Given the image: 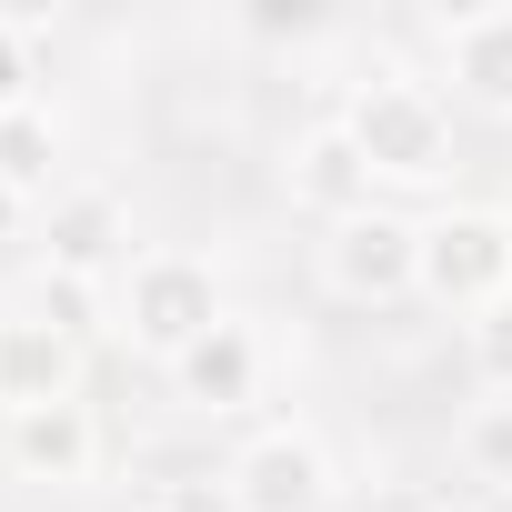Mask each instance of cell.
<instances>
[{"instance_id": "3957f363", "label": "cell", "mask_w": 512, "mask_h": 512, "mask_svg": "<svg viewBox=\"0 0 512 512\" xmlns=\"http://www.w3.org/2000/svg\"><path fill=\"white\" fill-rule=\"evenodd\" d=\"M422 292L442 312H472V322L492 302H512V211H482V201L432 211L422 221Z\"/></svg>"}, {"instance_id": "7a4b0ae2", "label": "cell", "mask_w": 512, "mask_h": 512, "mask_svg": "<svg viewBox=\"0 0 512 512\" xmlns=\"http://www.w3.org/2000/svg\"><path fill=\"white\" fill-rule=\"evenodd\" d=\"M342 131H352V151L372 161V181H432V171H452V111H442V91L412 81V71L362 81L352 111H342Z\"/></svg>"}, {"instance_id": "4fadbf2b", "label": "cell", "mask_w": 512, "mask_h": 512, "mask_svg": "<svg viewBox=\"0 0 512 512\" xmlns=\"http://www.w3.org/2000/svg\"><path fill=\"white\" fill-rule=\"evenodd\" d=\"M462 462H472L482 482H512V392H492V402L462 422Z\"/></svg>"}, {"instance_id": "277c9868", "label": "cell", "mask_w": 512, "mask_h": 512, "mask_svg": "<svg viewBox=\"0 0 512 512\" xmlns=\"http://www.w3.org/2000/svg\"><path fill=\"white\" fill-rule=\"evenodd\" d=\"M322 292L332 302H412L422 292V221L412 211H362V221H332L322 231Z\"/></svg>"}, {"instance_id": "e0dca14e", "label": "cell", "mask_w": 512, "mask_h": 512, "mask_svg": "<svg viewBox=\"0 0 512 512\" xmlns=\"http://www.w3.org/2000/svg\"><path fill=\"white\" fill-rule=\"evenodd\" d=\"M31 101V61H21V21H0V111Z\"/></svg>"}, {"instance_id": "5bb4252c", "label": "cell", "mask_w": 512, "mask_h": 512, "mask_svg": "<svg viewBox=\"0 0 512 512\" xmlns=\"http://www.w3.org/2000/svg\"><path fill=\"white\" fill-rule=\"evenodd\" d=\"M31 312H41V322H51V332H71V342H91V322H101V292H91V282H81V272H51V282H41V302H31Z\"/></svg>"}, {"instance_id": "8fae6325", "label": "cell", "mask_w": 512, "mask_h": 512, "mask_svg": "<svg viewBox=\"0 0 512 512\" xmlns=\"http://www.w3.org/2000/svg\"><path fill=\"white\" fill-rule=\"evenodd\" d=\"M452 81H462L482 111H512V11L452 21Z\"/></svg>"}, {"instance_id": "5b68a950", "label": "cell", "mask_w": 512, "mask_h": 512, "mask_svg": "<svg viewBox=\"0 0 512 512\" xmlns=\"http://www.w3.org/2000/svg\"><path fill=\"white\" fill-rule=\"evenodd\" d=\"M231 492H241V512H322L332 502V452L312 432H262V442H241Z\"/></svg>"}, {"instance_id": "8992f818", "label": "cell", "mask_w": 512, "mask_h": 512, "mask_svg": "<svg viewBox=\"0 0 512 512\" xmlns=\"http://www.w3.org/2000/svg\"><path fill=\"white\" fill-rule=\"evenodd\" d=\"M81 402V342L51 332L41 312H0V412Z\"/></svg>"}, {"instance_id": "2e32d148", "label": "cell", "mask_w": 512, "mask_h": 512, "mask_svg": "<svg viewBox=\"0 0 512 512\" xmlns=\"http://www.w3.org/2000/svg\"><path fill=\"white\" fill-rule=\"evenodd\" d=\"M472 372H482V392H512V302H492L472 322Z\"/></svg>"}, {"instance_id": "6da1fadb", "label": "cell", "mask_w": 512, "mask_h": 512, "mask_svg": "<svg viewBox=\"0 0 512 512\" xmlns=\"http://www.w3.org/2000/svg\"><path fill=\"white\" fill-rule=\"evenodd\" d=\"M231 322V302H221V272L201 262V251H141V262L121 272V332L171 372L191 342H211Z\"/></svg>"}, {"instance_id": "9a60e30c", "label": "cell", "mask_w": 512, "mask_h": 512, "mask_svg": "<svg viewBox=\"0 0 512 512\" xmlns=\"http://www.w3.org/2000/svg\"><path fill=\"white\" fill-rule=\"evenodd\" d=\"M151 512H241V492H231V472H171L151 492Z\"/></svg>"}, {"instance_id": "d6986e66", "label": "cell", "mask_w": 512, "mask_h": 512, "mask_svg": "<svg viewBox=\"0 0 512 512\" xmlns=\"http://www.w3.org/2000/svg\"><path fill=\"white\" fill-rule=\"evenodd\" d=\"M21 221H31V201H21L11 181H0V241H21Z\"/></svg>"}, {"instance_id": "9c48e42d", "label": "cell", "mask_w": 512, "mask_h": 512, "mask_svg": "<svg viewBox=\"0 0 512 512\" xmlns=\"http://www.w3.org/2000/svg\"><path fill=\"white\" fill-rule=\"evenodd\" d=\"M171 392H181L191 412H251V402H262V332H251V322H221L211 342H191V352L171 362Z\"/></svg>"}, {"instance_id": "52a82bcc", "label": "cell", "mask_w": 512, "mask_h": 512, "mask_svg": "<svg viewBox=\"0 0 512 512\" xmlns=\"http://www.w3.org/2000/svg\"><path fill=\"white\" fill-rule=\"evenodd\" d=\"M282 181H292V201H302V211H312L322 231H332V221H362V211H372V161L352 151V131H342V121L302 131V141H292V171H282Z\"/></svg>"}, {"instance_id": "ba28073f", "label": "cell", "mask_w": 512, "mask_h": 512, "mask_svg": "<svg viewBox=\"0 0 512 512\" xmlns=\"http://www.w3.org/2000/svg\"><path fill=\"white\" fill-rule=\"evenodd\" d=\"M111 262H131V211H121V191H101V181L51 191V272L101 282Z\"/></svg>"}, {"instance_id": "ffe728a7", "label": "cell", "mask_w": 512, "mask_h": 512, "mask_svg": "<svg viewBox=\"0 0 512 512\" xmlns=\"http://www.w3.org/2000/svg\"><path fill=\"white\" fill-rule=\"evenodd\" d=\"M432 512H452V502H432Z\"/></svg>"}, {"instance_id": "ac0fdd59", "label": "cell", "mask_w": 512, "mask_h": 512, "mask_svg": "<svg viewBox=\"0 0 512 512\" xmlns=\"http://www.w3.org/2000/svg\"><path fill=\"white\" fill-rule=\"evenodd\" d=\"M251 31L262 41H302V31H322V11H251Z\"/></svg>"}, {"instance_id": "7c38bea8", "label": "cell", "mask_w": 512, "mask_h": 512, "mask_svg": "<svg viewBox=\"0 0 512 512\" xmlns=\"http://www.w3.org/2000/svg\"><path fill=\"white\" fill-rule=\"evenodd\" d=\"M51 161H61V121H51L41 101L0 111V181H11L21 201H31V191H51Z\"/></svg>"}, {"instance_id": "30bf717a", "label": "cell", "mask_w": 512, "mask_h": 512, "mask_svg": "<svg viewBox=\"0 0 512 512\" xmlns=\"http://www.w3.org/2000/svg\"><path fill=\"white\" fill-rule=\"evenodd\" d=\"M11 462L41 472V482H91V462H101V422H91V402L11 412Z\"/></svg>"}]
</instances>
